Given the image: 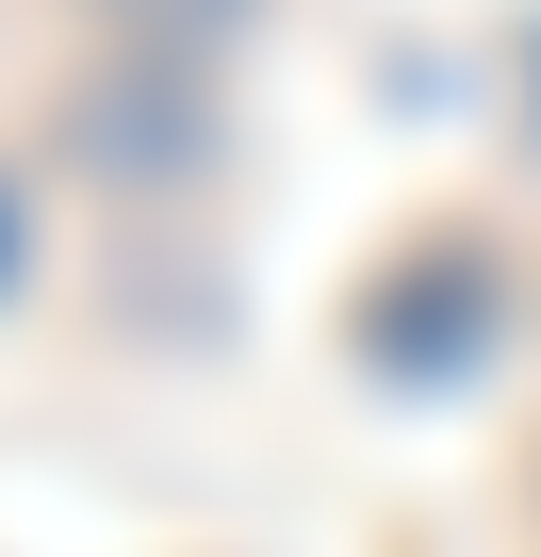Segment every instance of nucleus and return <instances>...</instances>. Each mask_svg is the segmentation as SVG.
<instances>
[{"label": "nucleus", "mask_w": 541, "mask_h": 557, "mask_svg": "<svg viewBox=\"0 0 541 557\" xmlns=\"http://www.w3.org/2000/svg\"><path fill=\"white\" fill-rule=\"evenodd\" d=\"M83 17L115 50H148V66H213L230 34H262V0H83Z\"/></svg>", "instance_id": "f03ea898"}, {"label": "nucleus", "mask_w": 541, "mask_h": 557, "mask_svg": "<svg viewBox=\"0 0 541 557\" xmlns=\"http://www.w3.org/2000/svg\"><path fill=\"white\" fill-rule=\"evenodd\" d=\"M0 278H17V181H0Z\"/></svg>", "instance_id": "7ed1b4c3"}, {"label": "nucleus", "mask_w": 541, "mask_h": 557, "mask_svg": "<svg viewBox=\"0 0 541 557\" xmlns=\"http://www.w3.org/2000/svg\"><path fill=\"white\" fill-rule=\"evenodd\" d=\"M50 132H66V164H83L99 197H181V181L230 148L213 83H197V66H148V50H99V66L50 99Z\"/></svg>", "instance_id": "f257e3e1"}]
</instances>
